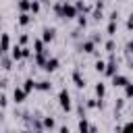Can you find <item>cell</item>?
<instances>
[{"label": "cell", "mask_w": 133, "mask_h": 133, "mask_svg": "<svg viewBox=\"0 0 133 133\" xmlns=\"http://www.w3.org/2000/svg\"><path fill=\"white\" fill-rule=\"evenodd\" d=\"M58 106H60L64 112H71V110H73V104H71V94H69V89H66V87H62V89L58 91Z\"/></svg>", "instance_id": "cell-1"}, {"label": "cell", "mask_w": 133, "mask_h": 133, "mask_svg": "<svg viewBox=\"0 0 133 133\" xmlns=\"http://www.w3.org/2000/svg\"><path fill=\"white\" fill-rule=\"evenodd\" d=\"M114 73H118V62H116V56H114V52H112L110 58H108V62H106V66H104V75H106V77H112Z\"/></svg>", "instance_id": "cell-2"}, {"label": "cell", "mask_w": 133, "mask_h": 133, "mask_svg": "<svg viewBox=\"0 0 133 133\" xmlns=\"http://www.w3.org/2000/svg\"><path fill=\"white\" fill-rule=\"evenodd\" d=\"M58 66H60V60L56 58V56H48V60L44 62V71L46 73H54V71H58Z\"/></svg>", "instance_id": "cell-3"}, {"label": "cell", "mask_w": 133, "mask_h": 133, "mask_svg": "<svg viewBox=\"0 0 133 133\" xmlns=\"http://www.w3.org/2000/svg\"><path fill=\"white\" fill-rule=\"evenodd\" d=\"M79 50L81 52H85V54H94L96 52V42L89 37V39H83L81 44H79Z\"/></svg>", "instance_id": "cell-4"}, {"label": "cell", "mask_w": 133, "mask_h": 133, "mask_svg": "<svg viewBox=\"0 0 133 133\" xmlns=\"http://www.w3.org/2000/svg\"><path fill=\"white\" fill-rule=\"evenodd\" d=\"M71 79H73V83H75L79 89H83V87H85V77L81 75V71H79V69H75V71L71 73Z\"/></svg>", "instance_id": "cell-5"}, {"label": "cell", "mask_w": 133, "mask_h": 133, "mask_svg": "<svg viewBox=\"0 0 133 133\" xmlns=\"http://www.w3.org/2000/svg\"><path fill=\"white\" fill-rule=\"evenodd\" d=\"M27 96H29V94H27V91H25L23 87H15V89H12V100H15L17 104L25 102V98H27Z\"/></svg>", "instance_id": "cell-6"}, {"label": "cell", "mask_w": 133, "mask_h": 133, "mask_svg": "<svg viewBox=\"0 0 133 133\" xmlns=\"http://www.w3.org/2000/svg\"><path fill=\"white\" fill-rule=\"evenodd\" d=\"M54 37H56V29H54V27H44V31H42V39H44L46 44H50Z\"/></svg>", "instance_id": "cell-7"}, {"label": "cell", "mask_w": 133, "mask_h": 133, "mask_svg": "<svg viewBox=\"0 0 133 133\" xmlns=\"http://www.w3.org/2000/svg\"><path fill=\"white\" fill-rule=\"evenodd\" d=\"M48 56H50V50H42V52H35V58H33V60H35V64L42 69L44 62L48 60Z\"/></svg>", "instance_id": "cell-8"}, {"label": "cell", "mask_w": 133, "mask_h": 133, "mask_svg": "<svg viewBox=\"0 0 133 133\" xmlns=\"http://www.w3.org/2000/svg\"><path fill=\"white\" fill-rule=\"evenodd\" d=\"M8 52H10V58H12L15 62H17V60H23V46L17 44V46H12Z\"/></svg>", "instance_id": "cell-9"}, {"label": "cell", "mask_w": 133, "mask_h": 133, "mask_svg": "<svg viewBox=\"0 0 133 133\" xmlns=\"http://www.w3.org/2000/svg\"><path fill=\"white\" fill-rule=\"evenodd\" d=\"M110 79H112V85H114V87H125V85H127V81H129L125 75H118V73H114Z\"/></svg>", "instance_id": "cell-10"}, {"label": "cell", "mask_w": 133, "mask_h": 133, "mask_svg": "<svg viewBox=\"0 0 133 133\" xmlns=\"http://www.w3.org/2000/svg\"><path fill=\"white\" fill-rule=\"evenodd\" d=\"M31 21H33L31 12H19V19H17V23H19L21 27H27V25H29Z\"/></svg>", "instance_id": "cell-11"}, {"label": "cell", "mask_w": 133, "mask_h": 133, "mask_svg": "<svg viewBox=\"0 0 133 133\" xmlns=\"http://www.w3.org/2000/svg\"><path fill=\"white\" fill-rule=\"evenodd\" d=\"M77 129H79V131H83V133H85V131H91V133L96 131V127H94V125H89V123L85 121V116H81V118H79V123H77Z\"/></svg>", "instance_id": "cell-12"}, {"label": "cell", "mask_w": 133, "mask_h": 133, "mask_svg": "<svg viewBox=\"0 0 133 133\" xmlns=\"http://www.w3.org/2000/svg\"><path fill=\"white\" fill-rule=\"evenodd\" d=\"M0 50H2L4 54L10 50V35H8V33H2V35H0Z\"/></svg>", "instance_id": "cell-13"}, {"label": "cell", "mask_w": 133, "mask_h": 133, "mask_svg": "<svg viewBox=\"0 0 133 133\" xmlns=\"http://www.w3.org/2000/svg\"><path fill=\"white\" fill-rule=\"evenodd\" d=\"M94 91H96V98L98 100H104L106 98V83H96V87H94Z\"/></svg>", "instance_id": "cell-14"}, {"label": "cell", "mask_w": 133, "mask_h": 133, "mask_svg": "<svg viewBox=\"0 0 133 133\" xmlns=\"http://www.w3.org/2000/svg\"><path fill=\"white\" fill-rule=\"evenodd\" d=\"M35 89H37V91H50V89H52V83H50L48 79L35 81Z\"/></svg>", "instance_id": "cell-15"}, {"label": "cell", "mask_w": 133, "mask_h": 133, "mask_svg": "<svg viewBox=\"0 0 133 133\" xmlns=\"http://www.w3.org/2000/svg\"><path fill=\"white\" fill-rule=\"evenodd\" d=\"M12 62H15V60H12V58H6L4 54L0 56V66H2L4 71H10V69H12Z\"/></svg>", "instance_id": "cell-16"}, {"label": "cell", "mask_w": 133, "mask_h": 133, "mask_svg": "<svg viewBox=\"0 0 133 133\" xmlns=\"http://www.w3.org/2000/svg\"><path fill=\"white\" fill-rule=\"evenodd\" d=\"M21 87H23V89H25L27 94H31V91L35 89V81H33L31 77H29V79H25V81H23V85H21Z\"/></svg>", "instance_id": "cell-17"}, {"label": "cell", "mask_w": 133, "mask_h": 133, "mask_svg": "<svg viewBox=\"0 0 133 133\" xmlns=\"http://www.w3.org/2000/svg\"><path fill=\"white\" fill-rule=\"evenodd\" d=\"M29 6H31V0H19L17 2L19 12H29Z\"/></svg>", "instance_id": "cell-18"}, {"label": "cell", "mask_w": 133, "mask_h": 133, "mask_svg": "<svg viewBox=\"0 0 133 133\" xmlns=\"http://www.w3.org/2000/svg\"><path fill=\"white\" fill-rule=\"evenodd\" d=\"M42 125H44V129H56V121H54L52 116H44Z\"/></svg>", "instance_id": "cell-19"}, {"label": "cell", "mask_w": 133, "mask_h": 133, "mask_svg": "<svg viewBox=\"0 0 133 133\" xmlns=\"http://www.w3.org/2000/svg\"><path fill=\"white\" fill-rule=\"evenodd\" d=\"M39 8H42V2H39V0H31L29 12H31V15H37V12H39Z\"/></svg>", "instance_id": "cell-20"}, {"label": "cell", "mask_w": 133, "mask_h": 133, "mask_svg": "<svg viewBox=\"0 0 133 133\" xmlns=\"http://www.w3.org/2000/svg\"><path fill=\"white\" fill-rule=\"evenodd\" d=\"M106 33H108L110 37H114V35H116V21H108V27H106Z\"/></svg>", "instance_id": "cell-21"}, {"label": "cell", "mask_w": 133, "mask_h": 133, "mask_svg": "<svg viewBox=\"0 0 133 133\" xmlns=\"http://www.w3.org/2000/svg\"><path fill=\"white\" fill-rule=\"evenodd\" d=\"M46 50V42L44 39H33V52H42Z\"/></svg>", "instance_id": "cell-22"}, {"label": "cell", "mask_w": 133, "mask_h": 133, "mask_svg": "<svg viewBox=\"0 0 133 133\" xmlns=\"http://www.w3.org/2000/svg\"><path fill=\"white\" fill-rule=\"evenodd\" d=\"M123 89H125V100H131V98H133V83L127 81V85H125Z\"/></svg>", "instance_id": "cell-23"}, {"label": "cell", "mask_w": 133, "mask_h": 133, "mask_svg": "<svg viewBox=\"0 0 133 133\" xmlns=\"http://www.w3.org/2000/svg\"><path fill=\"white\" fill-rule=\"evenodd\" d=\"M104 50H106L108 54H112V52L116 50V42H114V39H108V42L104 44Z\"/></svg>", "instance_id": "cell-24"}, {"label": "cell", "mask_w": 133, "mask_h": 133, "mask_svg": "<svg viewBox=\"0 0 133 133\" xmlns=\"http://www.w3.org/2000/svg\"><path fill=\"white\" fill-rule=\"evenodd\" d=\"M102 17H104L102 8H96V6H94V8H91V19H94V21H100Z\"/></svg>", "instance_id": "cell-25"}, {"label": "cell", "mask_w": 133, "mask_h": 133, "mask_svg": "<svg viewBox=\"0 0 133 133\" xmlns=\"http://www.w3.org/2000/svg\"><path fill=\"white\" fill-rule=\"evenodd\" d=\"M123 106H125V96H123V98H116V102H114V112L118 114V112L123 110Z\"/></svg>", "instance_id": "cell-26"}, {"label": "cell", "mask_w": 133, "mask_h": 133, "mask_svg": "<svg viewBox=\"0 0 133 133\" xmlns=\"http://www.w3.org/2000/svg\"><path fill=\"white\" fill-rule=\"evenodd\" d=\"M104 66H106V62H104L102 58H98V60H96V64H94V69H96L98 73H104Z\"/></svg>", "instance_id": "cell-27"}, {"label": "cell", "mask_w": 133, "mask_h": 133, "mask_svg": "<svg viewBox=\"0 0 133 133\" xmlns=\"http://www.w3.org/2000/svg\"><path fill=\"white\" fill-rule=\"evenodd\" d=\"M77 23H79V27H85L87 25V15H83V12L77 15Z\"/></svg>", "instance_id": "cell-28"}, {"label": "cell", "mask_w": 133, "mask_h": 133, "mask_svg": "<svg viewBox=\"0 0 133 133\" xmlns=\"http://www.w3.org/2000/svg\"><path fill=\"white\" fill-rule=\"evenodd\" d=\"M118 131H125V133H131V131H133V121H129V123H125L123 127H118Z\"/></svg>", "instance_id": "cell-29"}, {"label": "cell", "mask_w": 133, "mask_h": 133, "mask_svg": "<svg viewBox=\"0 0 133 133\" xmlns=\"http://www.w3.org/2000/svg\"><path fill=\"white\" fill-rule=\"evenodd\" d=\"M27 42H29V35H27V33H23V35L19 37V46H27Z\"/></svg>", "instance_id": "cell-30"}, {"label": "cell", "mask_w": 133, "mask_h": 133, "mask_svg": "<svg viewBox=\"0 0 133 133\" xmlns=\"http://www.w3.org/2000/svg\"><path fill=\"white\" fill-rule=\"evenodd\" d=\"M125 52H127V54H133V39H129V42H127V46H125Z\"/></svg>", "instance_id": "cell-31"}, {"label": "cell", "mask_w": 133, "mask_h": 133, "mask_svg": "<svg viewBox=\"0 0 133 133\" xmlns=\"http://www.w3.org/2000/svg\"><path fill=\"white\" fill-rule=\"evenodd\" d=\"M127 31H133V15H129L127 19Z\"/></svg>", "instance_id": "cell-32"}, {"label": "cell", "mask_w": 133, "mask_h": 133, "mask_svg": "<svg viewBox=\"0 0 133 133\" xmlns=\"http://www.w3.org/2000/svg\"><path fill=\"white\" fill-rule=\"evenodd\" d=\"M29 56H31V48L23 46V58H29Z\"/></svg>", "instance_id": "cell-33"}, {"label": "cell", "mask_w": 133, "mask_h": 133, "mask_svg": "<svg viewBox=\"0 0 133 133\" xmlns=\"http://www.w3.org/2000/svg\"><path fill=\"white\" fill-rule=\"evenodd\" d=\"M6 104H8V100H6V96H4V94H0V108H4Z\"/></svg>", "instance_id": "cell-34"}, {"label": "cell", "mask_w": 133, "mask_h": 133, "mask_svg": "<svg viewBox=\"0 0 133 133\" xmlns=\"http://www.w3.org/2000/svg\"><path fill=\"white\" fill-rule=\"evenodd\" d=\"M108 19H110V21H118V12H116V10H112V12L108 15Z\"/></svg>", "instance_id": "cell-35"}, {"label": "cell", "mask_w": 133, "mask_h": 133, "mask_svg": "<svg viewBox=\"0 0 133 133\" xmlns=\"http://www.w3.org/2000/svg\"><path fill=\"white\" fill-rule=\"evenodd\" d=\"M91 39H94L96 44H102V35H98V33H94V35H91Z\"/></svg>", "instance_id": "cell-36"}, {"label": "cell", "mask_w": 133, "mask_h": 133, "mask_svg": "<svg viewBox=\"0 0 133 133\" xmlns=\"http://www.w3.org/2000/svg\"><path fill=\"white\" fill-rule=\"evenodd\" d=\"M104 4H106V0H96L94 6H96V8H104Z\"/></svg>", "instance_id": "cell-37"}, {"label": "cell", "mask_w": 133, "mask_h": 133, "mask_svg": "<svg viewBox=\"0 0 133 133\" xmlns=\"http://www.w3.org/2000/svg\"><path fill=\"white\" fill-rule=\"evenodd\" d=\"M39 2H42V4H50V0H39Z\"/></svg>", "instance_id": "cell-38"}, {"label": "cell", "mask_w": 133, "mask_h": 133, "mask_svg": "<svg viewBox=\"0 0 133 133\" xmlns=\"http://www.w3.org/2000/svg\"><path fill=\"white\" fill-rule=\"evenodd\" d=\"M2 54H4V52H2V50H0V56H2Z\"/></svg>", "instance_id": "cell-39"}, {"label": "cell", "mask_w": 133, "mask_h": 133, "mask_svg": "<svg viewBox=\"0 0 133 133\" xmlns=\"http://www.w3.org/2000/svg\"><path fill=\"white\" fill-rule=\"evenodd\" d=\"M131 100H133V98H131ZM131 108H133V104H131Z\"/></svg>", "instance_id": "cell-40"}, {"label": "cell", "mask_w": 133, "mask_h": 133, "mask_svg": "<svg viewBox=\"0 0 133 133\" xmlns=\"http://www.w3.org/2000/svg\"><path fill=\"white\" fill-rule=\"evenodd\" d=\"M121 2H125V0H121Z\"/></svg>", "instance_id": "cell-41"}]
</instances>
